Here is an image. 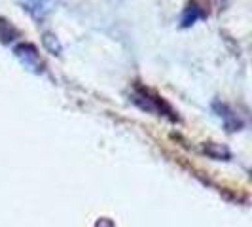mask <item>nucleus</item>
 <instances>
[{
  "label": "nucleus",
  "instance_id": "20e7f679",
  "mask_svg": "<svg viewBox=\"0 0 252 227\" xmlns=\"http://www.w3.org/2000/svg\"><path fill=\"white\" fill-rule=\"evenodd\" d=\"M95 227H116V226H114V222L110 218H99Z\"/></svg>",
  "mask_w": 252,
  "mask_h": 227
},
{
  "label": "nucleus",
  "instance_id": "f257e3e1",
  "mask_svg": "<svg viewBox=\"0 0 252 227\" xmlns=\"http://www.w3.org/2000/svg\"><path fill=\"white\" fill-rule=\"evenodd\" d=\"M133 102H137L142 110H148V112L156 114V115H167V117L173 119V121L177 119V115L171 110L169 104H165L159 97H154V95H150V93L144 91V89H139L137 93H133Z\"/></svg>",
  "mask_w": 252,
  "mask_h": 227
},
{
  "label": "nucleus",
  "instance_id": "7ed1b4c3",
  "mask_svg": "<svg viewBox=\"0 0 252 227\" xmlns=\"http://www.w3.org/2000/svg\"><path fill=\"white\" fill-rule=\"evenodd\" d=\"M203 151L207 153V155H211L213 159H229L231 157V153L227 150L226 146H222V144H207Z\"/></svg>",
  "mask_w": 252,
  "mask_h": 227
},
{
  "label": "nucleus",
  "instance_id": "f03ea898",
  "mask_svg": "<svg viewBox=\"0 0 252 227\" xmlns=\"http://www.w3.org/2000/svg\"><path fill=\"white\" fill-rule=\"evenodd\" d=\"M15 55L23 61L25 66L32 68V70H42V61H40L36 50L32 46H19V48H15Z\"/></svg>",
  "mask_w": 252,
  "mask_h": 227
}]
</instances>
